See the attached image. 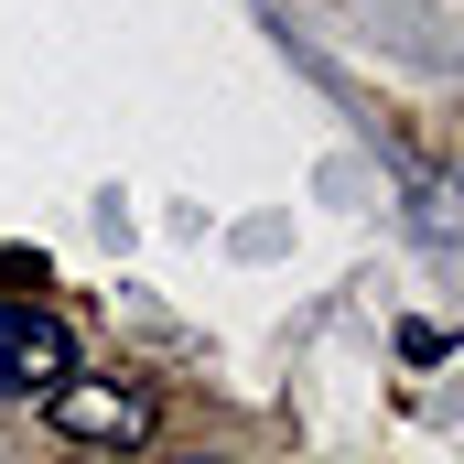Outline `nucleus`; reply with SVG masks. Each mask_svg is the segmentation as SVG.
<instances>
[{"label":"nucleus","mask_w":464,"mask_h":464,"mask_svg":"<svg viewBox=\"0 0 464 464\" xmlns=\"http://www.w3.org/2000/svg\"><path fill=\"white\" fill-rule=\"evenodd\" d=\"M44 421H54L65 443H109V454H130V443H151L162 400L130 389V378H65V389H44Z\"/></svg>","instance_id":"1"},{"label":"nucleus","mask_w":464,"mask_h":464,"mask_svg":"<svg viewBox=\"0 0 464 464\" xmlns=\"http://www.w3.org/2000/svg\"><path fill=\"white\" fill-rule=\"evenodd\" d=\"M109 464H119V454H109Z\"/></svg>","instance_id":"3"},{"label":"nucleus","mask_w":464,"mask_h":464,"mask_svg":"<svg viewBox=\"0 0 464 464\" xmlns=\"http://www.w3.org/2000/svg\"><path fill=\"white\" fill-rule=\"evenodd\" d=\"M76 378V335L44 303H0V400H44Z\"/></svg>","instance_id":"2"}]
</instances>
